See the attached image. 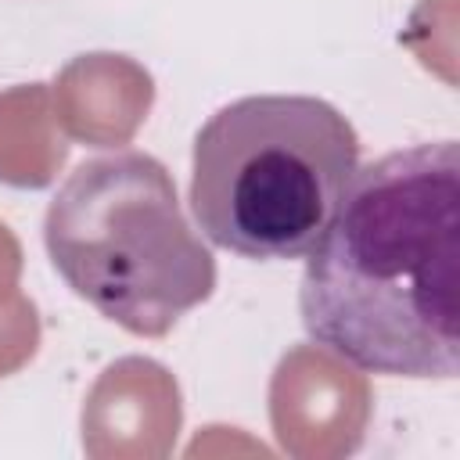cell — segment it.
<instances>
[{
  "label": "cell",
  "instance_id": "cell-1",
  "mask_svg": "<svg viewBox=\"0 0 460 460\" xmlns=\"http://www.w3.org/2000/svg\"><path fill=\"white\" fill-rule=\"evenodd\" d=\"M305 334L385 377L460 374V147L413 144L352 172L298 284Z\"/></svg>",
  "mask_w": 460,
  "mask_h": 460
},
{
  "label": "cell",
  "instance_id": "cell-2",
  "mask_svg": "<svg viewBox=\"0 0 460 460\" xmlns=\"http://www.w3.org/2000/svg\"><path fill=\"white\" fill-rule=\"evenodd\" d=\"M356 169L359 137L334 104L241 97L194 137L190 212L208 244L241 259H305Z\"/></svg>",
  "mask_w": 460,
  "mask_h": 460
},
{
  "label": "cell",
  "instance_id": "cell-3",
  "mask_svg": "<svg viewBox=\"0 0 460 460\" xmlns=\"http://www.w3.org/2000/svg\"><path fill=\"white\" fill-rule=\"evenodd\" d=\"M43 244L65 284L137 338L169 334L216 291L212 252L169 169L144 151L79 162L47 205Z\"/></svg>",
  "mask_w": 460,
  "mask_h": 460
}]
</instances>
